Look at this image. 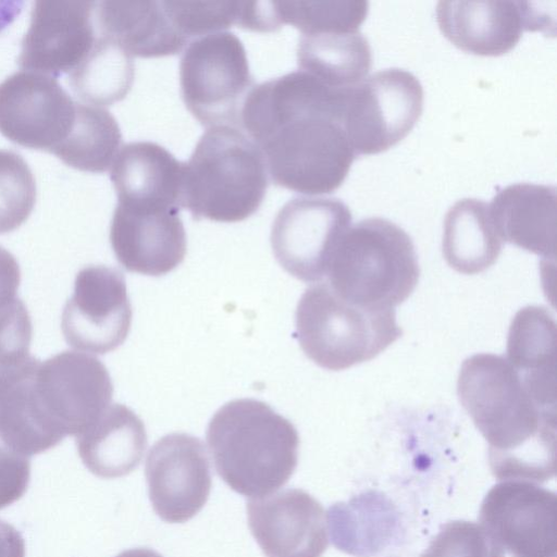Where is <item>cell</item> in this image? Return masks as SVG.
<instances>
[{
	"mask_svg": "<svg viewBox=\"0 0 557 557\" xmlns=\"http://www.w3.org/2000/svg\"><path fill=\"white\" fill-rule=\"evenodd\" d=\"M267 188V164L252 139L237 126H213L184 163L181 207L195 220L239 222L259 209Z\"/></svg>",
	"mask_w": 557,
	"mask_h": 557,
	"instance_id": "4",
	"label": "cell"
},
{
	"mask_svg": "<svg viewBox=\"0 0 557 557\" xmlns=\"http://www.w3.org/2000/svg\"><path fill=\"white\" fill-rule=\"evenodd\" d=\"M436 21L443 35L459 49L484 57L510 51L524 29L540 28L529 2L440 1Z\"/></svg>",
	"mask_w": 557,
	"mask_h": 557,
	"instance_id": "18",
	"label": "cell"
},
{
	"mask_svg": "<svg viewBox=\"0 0 557 557\" xmlns=\"http://www.w3.org/2000/svg\"><path fill=\"white\" fill-rule=\"evenodd\" d=\"M422 110L419 79L392 67L346 87L342 122L356 156L376 154L404 139Z\"/></svg>",
	"mask_w": 557,
	"mask_h": 557,
	"instance_id": "8",
	"label": "cell"
},
{
	"mask_svg": "<svg viewBox=\"0 0 557 557\" xmlns=\"http://www.w3.org/2000/svg\"><path fill=\"white\" fill-rule=\"evenodd\" d=\"M24 1L0 0V32L5 29L21 13Z\"/></svg>",
	"mask_w": 557,
	"mask_h": 557,
	"instance_id": "35",
	"label": "cell"
},
{
	"mask_svg": "<svg viewBox=\"0 0 557 557\" xmlns=\"http://www.w3.org/2000/svg\"><path fill=\"white\" fill-rule=\"evenodd\" d=\"M36 202V183L26 161L16 152L0 149V234L18 228Z\"/></svg>",
	"mask_w": 557,
	"mask_h": 557,
	"instance_id": "31",
	"label": "cell"
},
{
	"mask_svg": "<svg viewBox=\"0 0 557 557\" xmlns=\"http://www.w3.org/2000/svg\"><path fill=\"white\" fill-rule=\"evenodd\" d=\"M132 306L123 274L106 265L82 269L66 301L61 330L66 343L81 350L103 355L126 339Z\"/></svg>",
	"mask_w": 557,
	"mask_h": 557,
	"instance_id": "12",
	"label": "cell"
},
{
	"mask_svg": "<svg viewBox=\"0 0 557 557\" xmlns=\"http://www.w3.org/2000/svg\"><path fill=\"white\" fill-rule=\"evenodd\" d=\"M134 77L133 57L112 39L100 36L71 72L70 84L84 103L103 108L124 99Z\"/></svg>",
	"mask_w": 557,
	"mask_h": 557,
	"instance_id": "27",
	"label": "cell"
},
{
	"mask_svg": "<svg viewBox=\"0 0 557 557\" xmlns=\"http://www.w3.org/2000/svg\"><path fill=\"white\" fill-rule=\"evenodd\" d=\"M121 143L119 124L108 110L77 102L73 128L53 154L76 170L102 173L111 168Z\"/></svg>",
	"mask_w": 557,
	"mask_h": 557,
	"instance_id": "28",
	"label": "cell"
},
{
	"mask_svg": "<svg viewBox=\"0 0 557 557\" xmlns=\"http://www.w3.org/2000/svg\"><path fill=\"white\" fill-rule=\"evenodd\" d=\"M115 557H162L157 552L149 548H132L120 553Z\"/></svg>",
	"mask_w": 557,
	"mask_h": 557,
	"instance_id": "36",
	"label": "cell"
},
{
	"mask_svg": "<svg viewBox=\"0 0 557 557\" xmlns=\"http://www.w3.org/2000/svg\"><path fill=\"white\" fill-rule=\"evenodd\" d=\"M556 322L540 306H528L513 317L507 338L508 362L535 401L556 411Z\"/></svg>",
	"mask_w": 557,
	"mask_h": 557,
	"instance_id": "22",
	"label": "cell"
},
{
	"mask_svg": "<svg viewBox=\"0 0 557 557\" xmlns=\"http://www.w3.org/2000/svg\"><path fill=\"white\" fill-rule=\"evenodd\" d=\"M457 393L488 444V463L496 479L545 482L555 476L556 411L535 401L504 356L467 358Z\"/></svg>",
	"mask_w": 557,
	"mask_h": 557,
	"instance_id": "2",
	"label": "cell"
},
{
	"mask_svg": "<svg viewBox=\"0 0 557 557\" xmlns=\"http://www.w3.org/2000/svg\"><path fill=\"white\" fill-rule=\"evenodd\" d=\"M180 86L186 108L202 125H240L255 85L239 38L219 32L193 39L181 58Z\"/></svg>",
	"mask_w": 557,
	"mask_h": 557,
	"instance_id": "7",
	"label": "cell"
},
{
	"mask_svg": "<svg viewBox=\"0 0 557 557\" xmlns=\"http://www.w3.org/2000/svg\"><path fill=\"white\" fill-rule=\"evenodd\" d=\"M281 24H290L301 35L356 32L367 17L364 0L274 1Z\"/></svg>",
	"mask_w": 557,
	"mask_h": 557,
	"instance_id": "30",
	"label": "cell"
},
{
	"mask_svg": "<svg viewBox=\"0 0 557 557\" xmlns=\"http://www.w3.org/2000/svg\"><path fill=\"white\" fill-rule=\"evenodd\" d=\"M207 443L220 478L246 497L277 491L298 461L296 428L257 399H234L222 406L209 422Z\"/></svg>",
	"mask_w": 557,
	"mask_h": 557,
	"instance_id": "3",
	"label": "cell"
},
{
	"mask_svg": "<svg viewBox=\"0 0 557 557\" xmlns=\"http://www.w3.org/2000/svg\"><path fill=\"white\" fill-rule=\"evenodd\" d=\"M183 168L184 163L159 144L122 146L111 165L117 203L135 209H180Z\"/></svg>",
	"mask_w": 557,
	"mask_h": 557,
	"instance_id": "19",
	"label": "cell"
},
{
	"mask_svg": "<svg viewBox=\"0 0 557 557\" xmlns=\"http://www.w3.org/2000/svg\"><path fill=\"white\" fill-rule=\"evenodd\" d=\"M21 270L15 257L0 246V362L28 355L33 326L18 297Z\"/></svg>",
	"mask_w": 557,
	"mask_h": 557,
	"instance_id": "29",
	"label": "cell"
},
{
	"mask_svg": "<svg viewBox=\"0 0 557 557\" xmlns=\"http://www.w3.org/2000/svg\"><path fill=\"white\" fill-rule=\"evenodd\" d=\"M96 5L88 0L35 1L22 40L20 67L53 77L72 72L95 44Z\"/></svg>",
	"mask_w": 557,
	"mask_h": 557,
	"instance_id": "15",
	"label": "cell"
},
{
	"mask_svg": "<svg viewBox=\"0 0 557 557\" xmlns=\"http://www.w3.org/2000/svg\"><path fill=\"white\" fill-rule=\"evenodd\" d=\"M77 453L85 467L103 479L135 470L147 447L144 422L128 407L111 404L76 435Z\"/></svg>",
	"mask_w": 557,
	"mask_h": 557,
	"instance_id": "23",
	"label": "cell"
},
{
	"mask_svg": "<svg viewBox=\"0 0 557 557\" xmlns=\"http://www.w3.org/2000/svg\"><path fill=\"white\" fill-rule=\"evenodd\" d=\"M38 362L29 355L0 362V438L26 457L45 453L63 441L38 401L35 388Z\"/></svg>",
	"mask_w": 557,
	"mask_h": 557,
	"instance_id": "20",
	"label": "cell"
},
{
	"mask_svg": "<svg viewBox=\"0 0 557 557\" xmlns=\"http://www.w3.org/2000/svg\"><path fill=\"white\" fill-rule=\"evenodd\" d=\"M97 17L101 36L119 44L132 57L175 54L188 41L172 24L162 1H101Z\"/></svg>",
	"mask_w": 557,
	"mask_h": 557,
	"instance_id": "24",
	"label": "cell"
},
{
	"mask_svg": "<svg viewBox=\"0 0 557 557\" xmlns=\"http://www.w3.org/2000/svg\"><path fill=\"white\" fill-rule=\"evenodd\" d=\"M145 475L154 512L170 523L196 516L211 491V472L203 443L186 433L161 437L150 448Z\"/></svg>",
	"mask_w": 557,
	"mask_h": 557,
	"instance_id": "14",
	"label": "cell"
},
{
	"mask_svg": "<svg viewBox=\"0 0 557 557\" xmlns=\"http://www.w3.org/2000/svg\"><path fill=\"white\" fill-rule=\"evenodd\" d=\"M503 247L488 203L465 198L444 219L442 250L447 264L462 274H478L492 267Z\"/></svg>",
	"mask_w": 557,
	"mask_h": 557,
	"instance_id": "25",
	"label": "cell"
},
{
	"mask_svg": "<svg viewBox=\"0 0 557 557\" xmlns=\"http://www.w3.org/2000/svg\"><path fill=\"white\" fill-rule=\"evenodd\" d=\"M297 61L301 71L344 88L366 78L372 53L368 39L358 30L307 34L299 38Z\"/></svg>",
	"mask_w": 557,
	"mask_h": 557,
	"instance_id": "26",
	"label": "cell"
},
{
	"mask_svg": "<svg viewBox=\"0 0 557 557\" xmlns=\"http://www.w3.org/2000/svg\"><path fill=\"white\" fill-rule=\"evenodd\" d=\"M76 107L55 77L16 72L0 83V133L20 146L53 153L73 128Z\"/></svg>",
	"mask_w": 557,
	"mask_h": 557,
	"instance_id": "11",
	"label": "cell"
},
{
	"mask_svg": "<svg viewBox=\"0 0 557 557\" xmlns=\"http://www.w3.org/2000/svg\"><path fill=\"white\" fill-rule=\"evenodd\" d=\"M248 525L267 557H321L329 545L321 504L299 488H286L246 504Z\"/></svg>",
	"mask_w": 557,
	"mask_h": 557,
	"instance_id": "16",
	"label": "cell"
},
{
	"mask_svg": "<svg viewBox=\"0 0 557 557\" xmlns=\"http://www.w3.org/2000/svg\"><path fill=\"white\" fill-rule=\"evenodd\" d=\"M345 89L299 70L250 90L240 125L275 185L314 196L343 184L356 158L342 122Z\"/></svg>",
	"mask_w": 557,
	"mask_h": 557,
	"instance_id": "1",
	"label": "cell"
},
{
	"mask_svg": "<svg viewBox=\"0 0 557 557\" xmlns=\"http://www.w3.org/2000/svg\"><path fill=\"white\" fill-rule=\"evenodd\" d=\"M488 207L503 242L555 259L557 195L554 186L512 184L500 189Z\"/></svg>",
	"mask_w": 557,
	"mask_h": 557,
	"instance_id": "21",
	"label": "cell"
},
{
	"mask_svg": "<svg viewBox=\"0 0 557 557\" xmlns=\"http://www.w3.org/2000/svg\"><path fill=\"white\" fill-rule=\"evenodd\" d=\"M295 321L305 355L332 371L375 358L403 334L394 309H370L350 304L325 282L305 290L296 308Z\"/></svg>",
	"mask_w": 557,
	"mask_h": 557,
	"instance_id": "6",
	"label": "cell"
},
{
	"mask_svg": "<svg viewBox=\"0 0 557 557\" xmlns=\"http://www.w3.org/2000/svg\"><path fill=\"white\" fill-rule=\"evenodd\" d=\"M421 557H504V550L481 524L454 521L442 528Z\"/></svg>",
	"mask_w": 557,
	"mask_h": 557,
	"instance_id": "33",
	"label": "cell"
},
{
	"mask_svg": "<svg viewBox=\"0 0 557 557\" xmlns=\"http://www.w3.org/2000/svg\"><path fill=\"white\" fill-rule=\"evenodd\" d=\"M326 275L342 299L370 309H394L414 290L420 268L413 243L400 226L369 218L342 236Z\"/></svg>",
	"mask_w": 557,
	"mask_h": 557,
	"instance_id": "5",
	"label": "cell"
},
{
	"mask_svg": "<svg viewBox=\"0 0 557 557\" xmlns=\"http://www.w3.org/2000/svg\"><path fill=\"white\" fill-rule=\"evenodd\" d=\"M110 243L121 265L150 276L174 270L187 248L180 209H135L119 203L112 215Z\"/></svg>",
	"mask_w": 557,
	"mask_h": 557,
	"instance_id": "17",
	"label": "cell"
},
{
	"mask_svg": "<svg viewBox=\"0 0 557 557\" xmlns=\"http://www.w3.org/2000/svg\"><path fill=\"white\" fill-rule=\"evenodd\" d=\"M35 387L42 411L59 435H77L110 405L113 384L96 357L64 350L37 364Z\"/></svg>",
	"mask_w": 557,
	"mask_h": 557,
	"instance_id": "10",
	"label": "cell"
},
{
	"mask_svg": "<svg viewBox=\"0 0 557 557\" xmlns=\"http://www.w3.org/2000/svg\"><path fill=\"white\" fill-rule=\"evenodd\" d=\"M481 525L512 557H556L557 497L533 482L509 480L486 494Z\"/></svg>",
	"mask_w": 557,
	"mask_h": 557,
	"instance_id": "13",
	"label": "cell"
},
{
	"mask_svg": "<svg viewBox=\"0 0 557 557\" xmlns=\"http://www.w3.org/2000/svg\"><path fill=\"white\" fill-rule=\"evenodd\" d=\"M350 222L349 208L337 198L290 199L272 223L274 257L296 278L318 282L326 275L331 257Z\"/></svg>",
	"mask_w": 557,
	"mask_h": 557,
	"instance_id": "9",
	"label": "cell"
},
{
	"mask_svg": "<svg viewBox=\"0 0 557 557\" xmlns=\"http://www.w3.org/2000/svg\"><path fill=\"white\" fill-rule=\"evenodd\" d=\"M174 27L187 39L239 25L243 1H162Z\"/></svg>",
	"mask_w": 557,
	"mask_h": 557,
	"instance_id": "32",
	"label": "cell"
},
{
	"mask_svg": "<svg viewBox=\"0 0 557 557\" xmlns=\"http://www.w3.org/2000/svg\"><path fill=\"white\" fill-rule=\"evenodd\" d=\"M0 557H25V542L21 533L0 519Z\"/></svg>",
	"mask_w": 557,
	"mask_h": 557,
	"instance_id": "34",
	"label": "cell"
}]
</instances>
